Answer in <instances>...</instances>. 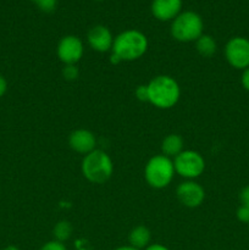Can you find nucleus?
I'll return each instance as SVG.
<instances>
[{
    "mask_svg": "<svg viewBox=\"0 0 249 250\" xmlns=\"http://www.w3.org/2000/svg\"><path fill=\"white\" fill-rule=\"evenodd\" d=\"M148 38L138 29H126L114 38L112 54L121 61H133L141 59L148 50Z\"/></svg>",
    "mask_w": 249,
    "mask_h": 250,
    "instance_id": "obj_1",
    "label": "nucleus"
},
{
    "mask_svg": "<svg viewBox=\"0 0 249 250\" xmlns=\"http://www.w3.org/2000/svg\"><path fill=\"white\" fill-rule=\"evenodd\" d=\"M149 93V103L158 109H171L178 103L181 88L177 81L167 75L154 77L146 84Z\"/></svg>",
    "mask_w": 249,
    "mask_h": 250,
    "instance_id": "obj_2",
    "label": "nucleus"
},
{
    "mask_svg": "<svg viewBox=\"0 0 249 250\" xmlns=\"http://www.w3.org/2000/svg\"><path fill=\"white\" fill-rule=\"evenodd\" d=\"M81 168L85 180L94 185H103L111 177L114 172V164L104 150L94 149L84 155Z\"/></svg>",
    "mask_w": 249,
    "mask_h": 250,
    "instance_id": "obj_3",
    "label": "nucleus"
},
{
    "mask_svg": "<svg viewBox=\"0 0 249 250\" xmlns=\"http://www.w3.org/2000/svg\"><path fill=\"white\" fill-rule=\"evenodd\" d=\"M204 31L202 16L195 11H182L171 21V36L181 43H190L199 38Z\"/></svg>",
    "mask_w": 249,
    "mask_h": 250,
    "instance_id": "obj_4",
    "label": "nucleus"
},
{
    "mask_svg": "<svg viewBox=\"0 0 249 250\" xmlns=\"http://www.w3.org/2000/svg\"><path fill=\"white\" fill-rule=\"evenodd\" d=\"M175 173L173 160L164 154H159L149 159L144 168V177L146 183L155 189H163L167 187L173 180Z\"/></svg>",
    "mask_w": 249,
    "mask_h": 250,
    "instance_id": "obj_5",
    "label": "nucleus"
},
{
    "mask_svg": "<svg viewBox=\"0 0 249 250\" xmlns=\"http://www.w3.org/2000/svg\"><path fill=\"white\" fill-rule=\"evenodd\" d=\"M176 173L186 180H194L203 175L205 170V160L198 151L183 150L173 159Z\"/></svg>",
    "mask_w": 249,
    "mask_h": 250,
    "instance_id": "obj_6",
    "label": "nucleus"
},
{
    "mask_svg": "<svg viewBox=\"0 0 249 250\" xmlns=\"http://www.w3.org/2000/svg\"><path fill=\"white\" fill-rule=\"evenodd\" d=\"M225 58L229 66L236 70L249 67V39L246 37H233L225 45Z\"/></svg>",
    "mask_w": 249,
    "mask_h": 250,
    "instance_id": "obj_7",
    "label": "nucleus"
},
{
    "mask_svg": "<svg viewBox=\"0 0 249 250\" xmlns=\"http://www.w3.org/2000/svg\"><path fill=\"white\" fill-rule=\"evenodd\" d=\"M56 53L63 65H76L82 59L84 46L78 37L65 36L59 41Z\"/></svg>",
    "mask_w": 249,
    "mask_h": 250,
    "instance_id": "obj_8",
    "label": "nucleus"
},
{
    "mask_svg": "<svg viewBox=\"0 0 249 250\" xmlns=\"http://www.w3.org/2000/svg\"><path fill=\"white\" fill-rule=\"evenodd\" d=\"M178 202L185 207L194 209L200 207L205 199V190L199 183L193 180H187L180 183L176 189Z\"/></svg>",
    "mask_w": 249,
    "mask_h": 250,
    "instance_id": "obj_9",
    "label": "nucleus"
},
{
    "mask_svg": "<svg viewBox=\"0 0 249 250\" xmlns=\"http://www.w3.org/2000/svg\"><path fill=\"white\" fill-rule=\"evenodd\" d=\"M87 42L93 50L98 53H107L112 49L114 36L106 26L95 24L88 31Z\"/></svg>",
    "mask_w": 249,
    "mask_h": 250,
    "instance_id": "obj_10",
    "label": "nucleus"
},
{
    "mask_svg": "<svg viewBox=\"0 0 249 250\" xmlns=\"http://www.w3.org/2000/svg\"><path fill=\"white\" fill-rule=\"evenodd\" d=\"M150 10L153 16L159 21H172L182 12V0H153Z\"/></svg>",
    "mask_w": 249,
    "mask_h": 250,
    "instance_id": "obj_11",
    "label": "nucleus"
},
{
    "mask_svg": "<svg viewBox=\"0 0 249 250\" xmlns=\"http://www.w3.org/2000/svg\"><path fill=\"white\" fill-rule=\"evenodd\" d=\"M68 144H70L71 149L75 150L76 153L87 155L95 149L97 139H95L93 132L84 128H80L71 132L70 137H68Z\"/></svg>",
    "mask_w": 249,
    "mask_h": 250,
    "instance_id": "obj_12",
    "label": "nucleus"
},
{
    "mask_svg": "<svg viewBox=\"0 0 249 250\" xmlns=\"http://www.w3.org/2000/svg\"><path fill=\"white\" fill-rule=\"evenodd\" d=\"M150 231H149L148 227L143 226V225H139V226H136L134 229H132L128 234L129 246L138 250L145 249L150 244Z\"/></svg>",
    "mask_w": 249,
    "mask_h": 250,
    "instance_id": "obj_13",
    "label": "nucleus"
},
{
    "mask_svg": "<svg viewBox=\"0 0 249 250\" xmlns=\"http://www.w3.org/2000/svg\"><path fill=\"white\" fill-rule=\"evenodd\" d=\"M183 144L185 142L180 134H168L161 143V150L164 155L167 158H176L178 154L183 151Z\"/></svg>",
    "mask_w": 249,
    "mask_h": 250,
    "instance_id": "obj_14",
    "label": "nucleus"
},
{
    "mask_svg": "<svg viewBox=\"0 0 249 250\" xmlns=\"http://www.w3.org/2000/svg\"><path fill=\"white\" fill-rule=\"evenodd\" d=\"M195 49L202 55L203 58H211L215 55L217 50L216 41L209 34H202L199 38L195 41Z\"/></svg>",
    "mask_w": 249,
    "mask_h": 250,
    "instance_id": "obj_15",
    "label": "nucleus"
},
{
    "mask_svg": "<svg viewBox=\"0 0 249 250\" xmlns=\"http://www.w3.org/2000/svg\"><path fill=\"white\" fill-rule=\"evenodd\" d=\"M53 234L55 241L62 242L63 243V242L67 241L71 237V234H72V226H71L70 222L65 221V220H63V221H59L58 224L54 226Z\"/></svg>",
    "mask_w": 249,
    "mask_h": 250,
    "instance_id": "obj_16",
    "label": "nucleus"
},
{
    "mask_svg": "<svg viewBox=\"0 0 249 250\" xmlns=\"http://www.w3.org/2000/svg\"><path fill=\"white\" fill-rule=\"evenodd\" d=\"M41 11L50 14L58 6V0H31Z\"/></svg>",
    "mask_w": 249,
    "mask_h": 250,
    "instance_id": "obj_17",
    "label": "nucleus"
},
{
    "mask_svg": "<svg viewBox=\"0 0 249 250\" xmlns=\"http://www.w3.org/2000/svg\"><path fill=\"white\" fill-rule=\"evenodd\" d=\"M78 68L76 67V65H65V67L62 68V76L65 80L67 81H75L78 78Z\"/></svg>",
    "mask_w": 249,
    "mask_h": 250,
    "instance_id": "obj_18",
    "label": "nucleus"
},
{
    "mask_svg": "<svg viewBox=\"0 0 249 250\" xmlns=\"http://www.w3.org/2000/svg\"><path fill=\"white\" fill-rule=\"evenodd\" d=\"M236 216L238 221L243 222V224H249V208L239 205L236 211Z\"/></svg>",
    "mask_w": 249,
    "mask_h": 250,
    "instance_id": "obj_19",
    "label": "nucleus"
},
{
    "mask_svg": "<svg viewBox=\"0 0 249 250\" xmlns=\"http://www.w3.org/2000/svg\"><path fill=\"white\" fill-rule=\"evenodd\" d=\"M39 250H67V248H66V246L62 242L54 239V241H50L44 244V246H42V248Z\"/></svg>",
    "mask_w": 249,
    "mask_h": 250,
    "instance_id": "obj_20",
    "label": "nucleus"
},
{
    "mask_svg": "<svg viewBox=\"0 0 249 250\" xmlns=\"http://www.w3.org/2000/svg\"><path fill=\"white\" fill-rule=\"evenodd\" d=\"M134 94H136L137 99H138L139 102H149V93H148V87H146V84L138 85L136 92H134Z\"/></svg>",
    "mask_w": 249,
    "mask_h": 250,
    "instance_id": "obj_21",
    "label": "nucleus"
},
{
    "mask_svg": "<svg viewBox=\"0 0 249 250\" xmlns=\"http://www.w3.org/2000/svg\"><path fill=\"white\" fill-rule=\"evenodd\" d=\"M239 202H241V205L249 208V185L242 188L239 192Z\"/></svg>",
    "mask_w": 249,
    "mask_h": 250,
    "instance_id": "obj_22",
    "label": "nucleus"
},
{
    "mask_svg": "<svg viewBox=\"0 0 249 250\" xmlns=\"http://www.w3.org/2000/svg\"><path fill=\"white\" fill-rule=\"evenodd\" d=\"M241 83L242 85H243L244 89H246L247 92H249V67L246 68V70L243 71V73H242Z\"/></svg>",
    "mask_w": 249,
    "mask_h": 250,
    "instance_id": "obj_23",
    "label": "nucleus"
},
{
    "mask_svg": "<svg viewBox=\"0 0 249 250\" xmlns=\"http://www.w3.org/2000/svg\"><path fill=\"white\" fill-rule=\"evenodd\" d=\"M7 90V81L2 75H0V98L4 97Z\"/></svg>",
    "mask_w": 249,
    "mask_h": 250,
    "instance_id": "obj_24",
    "label": "nucleus"
},
{
    "mask_svg": "<svg viewBox=\"0 0 249 250\" xmlns=\"http://www.w3.org/2000/svg\"><path fill=\"white\" fill-rule=\"evenodd\" d=\"M144 250H170V249L160 243H154V244H149V246Z\"/></svg>",
    "mask_w": 249,
    "mask_h": 250,
    "instance_id": "obj_25",
    "label": "nucleus"
},
{
    "mask_svg": "<svg viewBox=\"0 0 249 250\" xmlns=\"http://www.w3.org/2000/svg\"><path fill=\"white\" fill-rule=\"evenodd\" d=\"M114 250H138V249L133 248V247L131 246H122V247H117V248H115Z\"/></svg>",
    "mask_w": 249,
    "mask_h": 250,
    "instance_id": "obj_26",
    "label": "nucleus"
},
{
    "mask_svg": "<svg viewBox=\"0 0 249 250\" xmlns=\"http://www.w3.org/2000/svg\"><path fill=\"white\" fill-rule=\"evenodd\" d=\"M2 250H20V249L17 248L16 246H7V247H5Z\"/></svg>",
    "mask_w": 249,
    "mask_h": 250,
    "instance_id": "obj_27",
    "label": "nucleus"
},
{
    "mask_svg": "<svg viewBox=\"0 0 249 250\" xmlns=\"http://www.w3.org/2000/svg\"><path fill=\"white\" fill-rule=\"evenodd\" d=\"M95 1H103V0H95Z\"/></svg>",
    "mask_w": 249,
    "mask_h": 250,
    "instance_id": "obj_28",
    "label": "nucleus"
},
{
    "mask_svg": "<svg viewBox=\"0 0 249 250\" xmlns=\"http://www.w3.org/2000/svg\"><path fill=\"white\" fill-rule=\"evenodd\" d=\"M248 225H249V224H248Z\"/></svg>",
    "mask_w": 249,
    "mask_h": 250,
    "instance_id": "obj_29",
    "label": "nucleus"
}]
</instances>
